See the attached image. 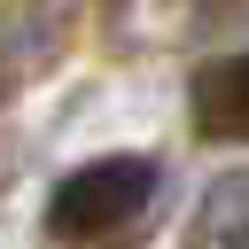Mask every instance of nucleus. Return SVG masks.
I'll use <instances>...</instances> for the list:
<instances>
[{
    "mask_svg": "<svg viewBox=\"0 0 249 249\" xmlns=\"http://www.w3.org/2000/svg\"><path fill=\"white\" fill-rule=\"evenodd\" d=\"M148 218H156V163H148V156H93V163H78V171L54 187V202H47V233L70 241V249L132 241Z\"/></svg>",
    "mask_w": 249,
    "mask_h": 249,
    "instance_id": "obj_1",
    "label": "nucleus"
},
{
    "mask_svg": "<svg viewBox=\"0 0 249 249\" xmlns=\"http://www.w3.org/2000/svg\"><path fill=\"white\" fill-rule=\"evenodd\" d=\"M195 132L202 140H249V54H226L195 78Z\"/></svg>",
    "mask_w": 249,
    "mask_h": 249,
    "instance_id": "obj_2",
    "label": "nucleus"
},
{
    "mask_svg": "<svg viewBox=\"0 0 249 249\" xmlns=\"http://www.w3.org/2000/svg\"><path fill=\"white\" fill-rule=\"evenodd\" d=\"M179 249H249V163L202 187V202H195Z\"/></svg>",
    "mask_w": 249,
    "mask_h": 249,
    "instance_id": "obj_3",
    "label": "nucleus"
}]
</instances>
